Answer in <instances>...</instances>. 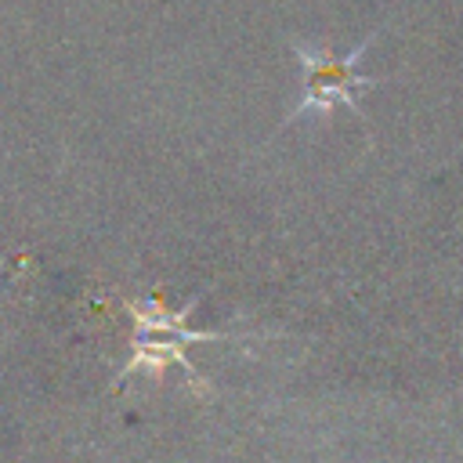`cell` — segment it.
I'll use <instances>...</instances> for the list:
<instances>
[{
	"label": "cell",
	"mask_w": 463,
	"mask_h": 463,
	"mask_svg": "<svg viewBox=\"0 0 463 463\" xmlns=\"http://www.w3.org/2000/svg\"><path fill=\"white\" fill-rule=\"evenodd\" d=\"M380 40V29L369 33L362 43H354L347 54H333L326 43H307V40H293V54L300 61V76L304 87L297 94V101L289 105L282 123H297V119H326L333 109H351L358 112V98L365 90H376L380 83L373 76H365L358 65L369 54V47Z\"/></svg>",
	"instance_id": "6da1fadb"
},
{
	"label": "cell",
	"mask_w": 463,
	"mask_h": 463,
	"mask_svg": "<svg viewBox=\"0 0 463 463\" xmlns=\"http://www.w3.org/2000/svg\"><path fill=\"white\" fill-rule=\"evenodd\" d=\"M195 311V300L181 304L177 311L170 307H159V304H134V315H137V340H134V358L130 365L123 369V376L130 373H148V376H159L170 362L181 365L195 387L206 391V380L192 369V362L184 358V347L188 344H210V340H221V333H206V329H188L184 318Z\"/></svg>",
	"instance_id": "7a4b0ae2"
}]
</instances>
